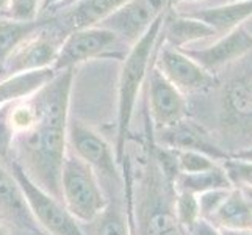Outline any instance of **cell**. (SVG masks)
Wrapping results in <instances>:
<instances>
[{
	"mask_svg": "<svg viewBox=\"0 0 252 235\" xmlns=\"http://www.w3.org/2000/svg\"><path fill=\"white\" fill-rule=\"evenodd\" d=\"M72 83L74 69H64L30 98L0 108L11 135L10 160L60 201Z\"/></svg>",
	"mask_w": 252,
	"mask_h": 235,
	"instance_id": "6da1fadb",
	"label": "cell"
},
{
	"mask_svg": "<svg viewBox=\"0 0 252 235\" xmlns=\"http://www.w3.org/2000/svg\"><path fill=\"white\" fill-rule=\"evenodd\" d=\"M218 82L197 94L212 99L202 119H191L205 140L224 157L252 146V52L216 74Z\"/></svg>",
	"mask_w": 252,
	"mask_h": 235,
	"instance_id": "7a4b0ae2",
	"label": "cell"
},
{
	"mask_svg": "<svg viewBox=\"0 0 252 235\" xmlns=\"http://www.w3.org/2000/svg\"><path fill=\"white\" fill-rule=\"evenodd\" d=\"M151 135L147 149L140 157V168L130 172L133 180L126 182V199L132 198V234L133 235H191L182 226L174 210L176 188L158 167L152 151Z\"/></svg>",
	"mask_w": 252,
	"mask_h": 235,
	"instance_id": "3957f363",
	"label": "cell"
},
{
	"mask_svg": "<svg viewBox=\"0 0 252 235\" xmlns=\"http://www.w3.org/2000/svg\"><path fill=\"white\" fill-rule=\"evenodd\" d=\"M164 13L155 19L151 27L140 39L130 46L123 66H121L118 80V105H116V144L115 154L119 167H124L130 126H132L138 96L141 93L143 85L147 80L154 62V54L157 50Z\"/></svg>",
	"mask_w": 252,
	"mask_h": 235,
	"instance_id": "277c9868",
	"label": "cell"
},
{
	"mask_svg": "<svg viewBox=\"0 0 252 235\" xmlns=\"http://www.w3.org/2000/svg\"><path fill=\"white\" fill-rule=\"evenodd\" d=\"M62 202L80 226L91 223L108 204L95 172L67 149L62 169Z\"/></svg>",
	"mask_w": 252,
	"mask_h": 235,
	"instance_id": "5b68a950",
	"label": "cell"
},
{
	"mask_svg": "<svg viewBox=\"0 0 252 235\" xmlns=\"http://www.w3.org/2000/svg\"><path fill=\"white\" fill-rule=\"evenodd\" d=\"M8 168L19 184L34 223L46 235H85L82 226L67 212L63 202L42 190L25 174L14 160H8Z\"/></svg>",
	"mask_w": 252,
	"mask_h": 235,
	"instance_id": "8992f818",
	"label": "cell"
},
{
	"mask_svg": "<svg viewBox=\"0 0 252 235\" xmlns=\"http://www.w3.org/2000/svg\"><path fill=\"white\" fill-rule=\"evenodd\" d=\"M154 67L166 80L185 94L187 98L202 94L216 85L218 77L208 72L197 62L188 57L182 49H176L166 42H163L161 34L157 50L154 54Z\"/></svg>",
	"mask_w": 252,
	"mask_h": 235,
	"instance_id": "52a82bcc",
	"label": "cell"
},
{
	"mask_svg": "<svg viewBox=\"0 0 252 235\" xmlns=\"http://www.w3.org/2000/svg\"><path fill=\"white\" fill-rule=\"evenodd\" d=\"M67 147L75 157L86 163L102 182L123 185V171L118 165L115 147H111L90 126L82 121H72L67 127Z\"/></svg>",
	"mask_w": 252,
	"mask_h": 235,
	"instance_id": "ba28073f",
	"label": "cell"
},
{
	"mask_svg": "<svg viewBox=\"0 0 252 235\" xmlns=\"http://www.w3.org/2000/svg\"><path fill=\"white\" fill-rule=\"evenodd\" d=\"M154 63V62H152ZM147 116L152 132L169 129L188 118L189 102L176 86L164 78L157 67L151 66L147 74Z\"/></svg>",
	"mask_w": 252,
	"mask_h": 235,
	"instance_id": "9c48e42d",
	"label": "cell"
},
{
	"mask_svg": "<svg viewBox=\"0 0 252 235\" xmlns=\"http://www.w3.org/2000/svg\"><path fill=\"white\" fill-rule=\"evenodd\" d=\"M212 74H220L225 67L237 63L238 60L252 52V30L245 25H240L227 34L216 38L204 44L189 46L182 49Z\"/></svg>",
	"mask_w": 252,
	"mask_h": 235,
	"instance_id": "30bf717a",
	"label": "cell"
},
{
	"mask_svg": "<svg viewBox=\"0 0 252 235\" xmlns=\"http://www.w3.org/2000/svg\"><path fill=\"white\" fill-rule=\"evenodd\" d=\"M119 42L121 39L115 32L103 27H88L69 32L60 46L54 71L60 72L64 69H74L80 63L108 54Z\"/></svg>",
	"mask_w": 252,
	"mask_h": 235,
	"instance_id": "8fae6325",
	"label": "cell"
},
{
	"mask_svg": "<svg viewBox=\"0 0 252 235\" xmlns=\"http://www.w3.org/2000/svg\"><path fill=\"white\" fill-rule=\"evenodd\" d=\"M176 0H128L116 13L95 27L115 32L121 41L130 46L140 39L158 16L174 6Z\"/></svg>",
	"mask_w": 252,
	"mask_h": 235,
	"instance_id": "7c38bea8",
	"label": "cell"
},
{
	"mask_svg": "<svg viewBox=\"0 0 252 235\" xmlns=\"http://www.w3.org/2000/svg\"><path fill=\"white\" fill-rule=\"evenodd\" d=\"M47 27L33 34L14 50V54L5 63L0 78L22 72L41 71V69H54L62 41H58L54 34H47L44 32Z\"/></svg>",
	"mask_w": 252,
	"mask_h": 235,
	"instance_id": "4fadbf2b",
	"label": "cell"
},
{
	"mask_svg": "<svg viewBox=\"0 0 252 235\" xmlns=\"http://www.w3.org/2000/svg\"><path fill=\"white\" fill-rule=\"evenodd\" d=\"M218 38L216 32L202 21L176 11L174 8L164 13L161 39L176 49H185L189 46L204 44Z\"/></svg>",
	"mask_w": 252,
	"mask_h": 235,
	"instance_id": "5bb4252c",
	"label": "cell"
},
{
	"mask_svg": "<svg viewBox=\"0 0 252 235\" xmlns=\"http://www.w3.org/2000/svg\"><path fill=\"white\" fill-rule=\"evenodd\" d=\"M0 216L5 223H11L22 231L41 232L30 213L19 184L3 162H0Z\"/></svg>",
	"mask_w": 252,
	"mask_h": 235,
	"instance_id": "9a60e30c",
	"label": "cell"
},
{
	"mask_svg": "<svg viewBox=\"0 0 252 235\" xmlns=\"http://www.w3.org/2000/svg\"><path fill=\"white\" fill-rule=\"evenodd\" d=\"M127 2L128 0H79L55 14L62 27L72 32L102 24Z\"/></svg>",
	"mask_w": 252,
	"mask_h": 235,
	"instance_id": "2e32d148",
	"label": "cell"
},
{
	"mask_svg": "<svg viewBox=\"0 0 252 235\" xmlns=\"http://www.w3.org/2000/svg\"><path fill=\"white\" fill-rule=\"evenodd\" d=\"M187 16L202 21L208 27H212L218 38L229 32L235 30L240 25H245L252 17V0L249 2H233V3H218L213 6L196 8V10L184 11Z\"/></svg>",
	"mask_w": 252,
	"mask_h": 235,
	"instance_id": "e0dca14e",
	"label": "cell"
},
{
	"mask_svg": "<svg viewBox=\"0 0 252 235\" xmlns=\"http://www.w3.org/2000/svg\"><path fill=\"white\" fill-rule=\"evenodd\" d=\"M55 74L54 69H41L0 78V108L30 98L46 86Z\"/></svg>",
	"mask_w": 252,
	"mask_h": 235,
	"instance_id": "ac0fdd59",
	"label": "cell"
},
{
	"mask_svg": "<svg viewBox=\"0 0 252 235\" xmlns=\"http://www.w3.org/2000/svg\"><path fill=\"white\" fill-rule=\"evenodd\" d=\"M207 223L216 231L252 228V208L243 191L237 187L230 188L224 202Z\"/></svg>",
	"mask_w": 252,
	"mask_h": 235,
	"instance_id": "d6986e66",
	"label": "cell"
},
{
	"mask_svg": "<svg viewBox=\"0 0 252 235\" xmlns=\"http://www.w3.org/2000/svg\"><path fill=\"white\" fill-rule=\"evenodd\" d=\"M49 24L50 19H36L30 22L13 21L6 17L0 19V77H2L5 63L14 54V50Z\"/></svg>",
	"mask_w": 252,
	"mask_h": 235,
	"instance_id": "ffe728a7",
	"label": "cell"
},
{
	"mask_svg": "<svg viewBox=\"0 0 252 235\" xmlns=\"http://www.w3.org/2000/svg\"><path fill=\"white\" fill-rule=\"evenodd\" d=\"M82 229L85 235H133L128 212L116 201H108L103 210Z\"/></svg>",
	"mask_w": 252,
	"mask_h": 235,
	"instance_id": "44dd1931",
	"label": "cell"
},
{
	"mask_svg": "<svg viewBox=\"0 0 252 235\" xmlns=\"http://www.w3.org/2000/svg\"><path fill=\"white\" fill-rule=\"evenodd\" d=\"M174 188L197 196L212 190L233 188V185L230 184L227 174H225L222 165L220 163L218 167L207 169V171L191 172V174H177L176 180H174Z\"/></svg>",
	"mask_w": 252,
	"mask_h": 235,
	"instance_id": "7402d4cb",
	"label": "cell"
},
{
	"mask_svg": "<svg viewBox=\"0 0 252 235\" xmlns=\"http://www.w3.org/2000/svg\"><path fill=\"white\" fill-rule=\"evenodd\" d=\"M174 210H176L179 223L189 232H193L197 223L201 221V210H199V201L196 195L176 190Z\"/></svg>",
	"mask_w": 252,
	"mask_h": 235,
	"instance_id": "603a6c76",
	"label": "cell"
},
{
	"mask_svg": "<svg viewBox=\"0 0 252 235\" xmlns=\"http://www.w3.org/2000/svg\"><path fill=\"white\" fill-rule=\"evenodd\" d=\"M171 149V147H169ZM176 152V163H177V171L179 174H191V172H201L212 169L218 167L221 163L220 160L213 159V157L207 155L199 151H191V149H174Z\"/></svg>",
	"mask_w": 252,
	"mask_h": 235,
	"instance_id": "cb8c5ba5",
	"label": "cell"
},
{
	"mask_svg": "<svg viewBox=\"0 0 252 235\" xmlns=\"http://www.w3.org/2000/svg\"><path fill=\"white\" fill-rule=\"evenodd\" d=\"M221 165L233 187L252 188V162L227 157V159L221 162Z\"/></svg>",
	"mask_w": 252,
	"mask_h": 235,
	"instance_id": "d4e9b609",
	"label": "cell"
},
{
	"mask_svg": "<svg viewBox=\"0 0 252 235\" xmlns=\"http://www.w3.org/2000/svg\"><path fill=\"white\" fill-rule=\"evenodd\" d=\"M42 0H10L5 10L6 19L30 22L39 17Z\"/></svg>",
	"mask_w": 252,
	"mask_h": 235,
	"instance_id": "484cf974",
	"label": "cell"
},
{
	"mask_svg": "<svg viewBox=\"0 0 252 235\" xmlns=\"http://www.w3.org/2000/svg\"><path fill=\"white\" fill-rule=\"evenodd\" d=\"M229 191H230V188H220V190H212V191H205L202 195H197L201 220L210 221L215 212L218 210L220 205L224 202L225 196L229 195Z\"/></svg>",
	"mask_w": 252,
	"mask_h": 235,
	"instance_id": "4316f807",
	"label": "cell"
},
{
	"mask_svg": "<svg viewBox=\"0 0 252 235\" xmlns=\"http://www.w3.org/2000/svg\"><path fill=\"white\" fill-rule=\"evenodd\" d=\"M191 235H220V232L216 231L213 226H210L207 221L201 220L197 223V226L193 229V232H191Z\"/></svg>",
	"mask_w": 252,
	"mask_h": 235,
	"instance_id": "83f0119b",
	"label": "cell"
},
{
	"mask_svg": "<svg viewBox=\"0 0 252 235\" xmlns=\"http://www.w3.org/2000/svg\"><path fill=\"white\" fill-rule=\"evenodd\" d=\"M63 2H66V0H42L41 2V10H39V14L41 13H50L52 10H55L57 6H60Z\"/></svg>",
	"mask_w": 252,
	"mask_h": 235,
	"instance_id": "f1b7e54d",
	"label": "cell"
},
{
	"mask_svg": "<svg viewBox=\"0 0 252 235\" xmlns=\"http://www.w3.org/2000/svg\"><path fill=\"white\" fill-rule=\"evenodd\" d=\"M232 159H238V160H246V162H252V146L248 147V149H243L237 154L232 155Z\"/></svg>",
	"mask_w": 252,
	"mask_h": 235,
	"instance_id": "f546056e",
	"label": "cell"
},
{
	"mask_svg": "<svg viewBox=\"0 0 252 235\" xmlns=\"http://www.w3.org/2000/svg\"><path fill=\"white\" fill-rule=\"evenodd\" d=\"M220 235H252V228L248 229H230V231H218Z\"/></svg>",
	"mask_w": 252,
	"mask_h": 235,
	"instance_id": "4dcf8cb0",
	"label": "cell"
},
{
	"mask_svg": "<svg viewBox=\"0 0 252 235\" xmlns=\"http://www.w3.org/2000/svg\"><path fill=\"white\" fill-rule=\"evenodd\" d=\"M75 2H79V0H66V2H63L60 6H57L55 10H52L49 14H55V13H58V11H62V10H64L66 6H69V5H72V3H75Z\"/></svg>",
	"mask_w": 252,
	"mask_h": 235,
	"instance_id": "1f68e13d",
	"label": "cell"
},
{
	"mask_svg": "<svg viewBox=\"0 0 252 235\" xmlns=\"http://www.w3.org/2000/svg\"><path fill=\"white\" fill-rule=\"evenodd\" d=\"M237 188H238V187H237ZM240 190L243 191V195L246 196L248 202H249V205H251V208H252V188H248V187H241Z\"/></svg>",
	"mask_w": 252,
	"mask_h": 235,
	"instance_id": "d6a6232c",
	"label": "cell"
},
{
	"mask_svg": "<svg viewBox=\"0 0 252 235\" xmlns=\"http://www.w3.org/2000/svg\"><path fill=\"white\" fill-rule=\"evenodd\" d=\"M197 2H204V0H176L172 8H176V6H179L182 3H197Z\"/></svg>",
	"mask_w": 252,
	"mask_h": 235,
	"instance_id": "836d02e7",
	"label": "cell"
},
{
	"mask_svg": "<svg viewBox=\"0 0 252 235\" xmlns=\"http://www.w3.org/2000/svg\"><path fill=\"white\" fill-rule=\"evenodd\" d=\"M0 235H8L6 223L3 221V218H2V216H0Z\"/></svg>",
	"mask_w": 252,
	"mask_h": 235,
	"instance_id": "e575fe53",
	"label": "cell"
},
{
	"mask_svg": "<svg viewBox=\"0 0 252 235\" xmlns=\"http://www.w3.org/2000/svg\"><path fill=\"white\" fill-rule=\"evenodd\" d=\"M8 2H10V0H0V11H5L6 10Z\"/></svg>",
	"mask_w": 252,
	"mask_h": 235,
	"instance_id": "d590c367",
	"label": "cell"
},
{
	"mask_svg": "<svg viewBox=\"0 0 252 235\" xmlns=\"http://www.w3.org/2000/svg\"><path fill=\"white\" fill-rule=\"evenodd\" d=\"M233 2H249V0H222V2H220V3H233Z\"/></svg>",
	"mask_w": 252,
	"mask_h": 235,
	"instance_id": "8d00e7d4",
	"label": "cell"
},
{
	"mask_svg": "<svg viewBox=\"0 0 252 235\" xmlns=\"http://www.w3.org/2000/svg\"><path fill=\"white\" fill-rule=\"evenodd\" d=\"M251 30H252V29H251Z\"/></svg>",
	"mask_w": 252,
	"mask_h": 235,
	"instance_id": "74e56055",
	"label": "cell"
},
{
	"mask_svg": "<svg viewBox=\"0 0 252 235\" xmlns=\"http://www.w3.org/2000/svg\"><path fill=\"white\" fill-rule=\"evenodd\" d=\"M44 235H46V234H44Z\"/></svg>",
	"mask_w": 252,
	"mask_h": 235,
	"instance_id": "f35d334b",
	"label": "cell"
}]
</instances>
